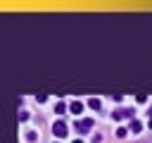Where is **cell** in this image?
Here are the masks:
<instances>
[{
  "instance_id": "6",
  "label": "cell",
  "mask_w": 152,
  "mask_h": 143,
  "mask_svg": "<svg viewBox=\"0 0 152 143\" xmlns=\"http://www.w3.org/2000/svg\"><path fill=\"white\" fill-rule=\"evenodd\" d=\"M88 105H90L93 110H100V105H102V102H100L97 98H90V100H88Z\"/></svg>"
},
{
  "instance_id": "9",
  "label": "cell",
  "mask_w": 152,
  "mask_h": 143,
  "mask_svg": "<svg viewBox=\"0 0 152 143\" xmlns=\"http://www.w3.org/2000/svg\"><path fill=\"white\" fill-rule=\"evenodd\" d=\"M126 133H128V131H126V129H124V126H119V129H116V136H119V138H124V136H126Z\"/></svg>"
},
{
  "instance_id": "1",
  "label": "cell",
  "mask_w": 152,
  "mask_h": 143,
  "mask_svg": "<svg viewBox=\"0 0 152 143\" xmlns=\"http://www.w3.org/2000/svg\"><path fill=\"white\" fill-rule=\"evenodd\" d=\"M52 133H55L57 138H64V136H66V124H64L62 119H57V122L52 124Z\"/></svg>"
},
{
  "instance_id": "2",
  "label": "cell",
  "mask_w": 152,
  "mask_h": 143,
  "mask_svg": "<svg viewBox=\"0 0 152 143\" xmlns=\"http://www.w3.org/2000/svg\"><path fill=\"white\" fill-rule=\"evenodd\" d=\"M90 126H93V119H90V117H88V119H78V122H76V131H78V133H88V131H90Z\"/></svg>"
},
{
  "instance_id": "7",
  "label": "cell",
  "mask_w": 152,
  "mask_h": 143,
  "mask_svg": "<svg viewBox=\"0 0 152 143\" xmlns=\"http://www.w3.org/2000/svg\"><path fill=\"white\" fill-rule=\"evenodd\" d=\"M64 110H66V105H64V102H57V105H55V112H57V114H62Z\"/></svg>"
},
{
  "instance_id": "3",
  "label": "cell",
  "mask_w": 152,
  "mask_h": 143,
  "mask_svg": "<svg viewBox=\"0 0 152 143\" xmlns=\"http://www.w3.org/2000/svg\"><path fill=\"white\" fill-rule=\"evenodd\" d=\"M131 114H133V110H114L112 112L114 119H124V117H131Z\"/></svg>"
},
{
  "instance_id": "12",
  "label": "cell",
  "mask_w": 152,
  "mask_h": 143,
  "mask_svg": "<svg viewBox=\"0 0 152 143\" xmlns=\"http://www.w3.org/2000/svg\"><path fill=\"white\" fill-rule=\"evenodd\" d=\"M147 114H150V119H152V107H150V112H147Z\"/></svg>"
},
{
  "instance_id": "8",
  "label": "cell",
  "mask_w": 152,
  "mask_h": 143,
  "mask_svg": "<svg viewBox=\"0 0 152 143\" xmlns=\"http://www.w3.org/2000/svg\"><path fill=\"white\" fill-rule=\"evenodd\" d=\"M26 119H28V112L21 110V112H19V122H26Z\"/></svg>"
},
{
  "instance_id": "11",
  "label": "cell",
  "mask_w": 152,
  "mask_h": 143,
  "mask_svg": "<svg viewBox=\"0 0 152 143\" xmlns=\"http://www.w3.org/2000/svg\"><path fill=\"white\" fill-rule=\"evenodd\" d=\"M71 143H83V141H81V138H74V141H71Z\"/></svg>"
},
{
  "instance_id": "10",
  "label": "cell",
  "mask_w": 152,
  "mask_h": 143,
  "mask_svg": "<svg viewBox=\"0 0 152 143\" xmlns=\"http://www.w3.org/2000/svg\"><path fill=\"white\" fill-rule=\"evenodd\" d=\"M26 141L33 143V141H36V131H26Z\"/></svg>"
},
{
  "instance_id": "4",
  "label": "cell",
  "mask_w": 152,
  "mask_h": 143,
  "mask_svg": "<svg viewBox=\"0 0 152 143\" xmlns=\"http://www.w3.org/2000/svg\"><path fill=\"white\" fill-rule=\"evenodd\" d=\"M69 110H71L74 114H81V112H83V102H81V100H74V102L69 105Z\"/></svg>"
},
{
  "instance_id": "5",
  "label": "cell",
  "mask_w": 152,
  "mask_h": 143,
  "mask_svg": "<svg viewBox=\"0 0 152 143\" xmlns=\"http://www.w3.org/2000/svg\"><path fill=\"white\" fill-rule=\"evenodd\" d=\"M140 129H142V124H140L138 119H131V131H135V133H138Z\"/></svg>"
},
{
  "instance_id": "13",
  "label": "cell",
  "mask_w": 152,
  "mask_h": 143,
  "mask_svg": "<svg viewBox=\"0 0 152 143\" xmlns=\"http://www.w3.org/2000/svg\"><path fill=\"white\" fill-rule=\"evenodd\" d=\"M150 129H152V119H150Z\"/></svg>"
}]
</instances>
